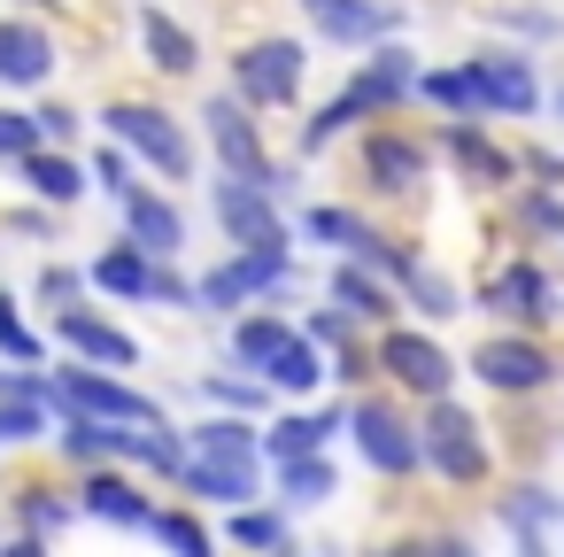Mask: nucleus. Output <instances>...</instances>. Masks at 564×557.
<instances>
[{"label":"nucleus","instance_id":"nucleus-6","mask_svg":"<svg viewBox=\"0 0 564 557\" xmlns=\"http://www.w3.org/2000/svg\"><path fill=\"white\" fill-rule=\"evenodd\" d=\"M225 71H232V94H240L256 117L302 109V94H310V47H302L294 32H248V40H232Z\"/></svg>","mask_w":564,"mask_h":557},{"label":"nucleus","instance_id":"nucleus-38","mask_svg":"<svg viewBox=\"0 0 564 557\" xmlns=\"http://www.w3.org/2000/svg\"><path fill=\"white\" fill-rule=\"evenodd\" d=\"M155 542H163V557H225V542L209 534V518H202V503H163L155 511V526H148Z\"/></svg>","mask_w":564,"mask_h":557},{"label":"nucleus","instance_id":"nucleus-22","mask_svg":"<svg viewBox=\"0 0 564 557\" xmlns=\"http://www.w3.org/2000/svg\"><path fill=\"white\" fill-rule=\"evenodd\" d=\"M132 24H140V55H148V71L163 78V86H186V78H202V40H194V24H178L163 0H132Z\"/></svg>","mask_w":564,"mask_h":557},{"label":"nucleus","instance_id":"nucleus-39","mask_svg":"<svg viewBox=\"0 0 564 557\" xmlns=\"http://www.w3.org/2000/svg\"><path fill=\"white\" fill-rule=\"evenodd\" d=\"M417 109H433L441 125H456V117H479V94H471V71H464V55H456V63H425V78H417Z\"/></svg>","mask_w":564,"mask_h":557},{"label":"nucleus","instance_id":"nucleus-13","mask_svg":"<svg viewBox=\"0 0 564 557\" xmlns=\"http://www.w3.org/2000/svg\"><path fill=\"white\" fill-rule=\"evenodd\" d=\"M417 78H425L417 47H410V40H387V47L356 55V71L340 78V94L356 101L364 125H387V117H410V109H417Z\"/></svg>","mask_w":564,"mask_h":557},{"label":"nucleus","instance_id":"nucleus-35","mask_svg":"<svg viewBox=\"0 0 564 557\" xmlns=\"http://www.w3.org/2000/svg\"><path fill=\"white\" fill-rule=\"evenodd\" d=\"M271 472H279L271 503H286V511H325L340 495V464L333 457H294V464H271Z\"/></svg>","mask_w":564,"mask_h":557},{"label":"nucleus","instance_id":"nucleus-29","mask_svg":"<svg viewBox=\"0 0 564 557\" xmlns=\"http://www.w3.org/2000/svg\"><path fill=\"white\" fill-rule=\"evenodd\" d=\"M263 387H271L279 403H317V395L333 387V356H325L310 333H294V341L263 364Z\"/></svg>","mask_w":564,"mask_h":557},{"label":"nucleus","instance_id":"nucleus-54","mask_svg":"<svg viewBox=\"0 0 564 557\" xmlns=\"http://www.w3.org/2000/svg\"><path fill=\"white\" fill-rule=\"evenodd\" d=\"M364 557H425V526L417 534H394V542H371Z\"/></svg>","mask_w":564,"mask_h":557},{"label":"nucleus","instance_id":"nucleus-4","mask_svg":"<svg viewBox=\"0 0 564 557\" xmlns=\"http://www.w3.org/2000/svg\"><path fill=\"white\" fill-rule=\"evenodd\" d=\"M348 449L364 472L379 480H417L425 472V441H417V403H402L387 379L348 395Z\"/></svg>","mask_w":564,"mask_h":557},{"label":"nucleus","instance_id":"nucleus-55","mask_svg":"<svg viewBox=\"0 0 564 557\" xmlns=\"http://www.w3.org/2000/svg\"><path fill=\"white\" fill-rule=\"evenodd\" d=\"M0 557H55V542H32V534H9V549Z\"/></svg>","mask_w":564,"mask_h":557},{"label":"nucleus","instance_id":"nucleus-10","mask_svg":"<svg viewBox=\"0 0 564 557\" xmlns=\"http://www.w3.org/2000/svg\"><path fill=\"white\" fill-rule=\"evenodd\" d=\"M194 132H202V148L217 156V171H232V179H256V186H271V194H286V186H294V171H286L279 156H271V140H263L256 109H248V101H240L232 86L202 101Z\"/></svg>","mask_w":564,"mask_h":557},{"label":"nucleus","instance_id":"nucleus-20","mask_svg":"<svg viewBox=\"0 0 564 557\" xmlns=\"http://www.w3.org/2000/svg\"><path fill=\"white\" fill-rule=\"evenodd\" d=\"M63 71V40L40 17H0V94H47Z\"/></svg>","mask_w":564,"mask_h":557},{"label":"nucleus","instance_id":"nucleus-12","mask_svg":"<svg viewBox=\"0 0 564 557\" xmlns=\"http://www.w3.org/2000/svg\"><path fill=\"white\" fill-rule=\"evenodd\" d=\"M55 418H109V426H163L171 410L132 387V372H101V364H78L63 356L55 364Z\"/></svg>","mask_w":564,"mask_h":557},{"label":"nucleus","instance_id":"nucleus-15","mask_svg":"<svg viewBox=\"0 0 564 557\" xmlns=\"http://www.w3.org/2000/svg\"><path fill=\"white\" fill-rule=\"evenodd\" d=\"M209 210H217V233H225V248H294V225H286L279 194H271V186H256V179H232V171H217V186H209Z\"/></svg>","mask_w":564,"mask_h":557},{"label":"nucleus","instance_id":"nucleus-40","mask_svg":"<svg viewBox=\"0 0 564 557\" xmlns=\"http://www.w3.org/2000/svg\"><path fill=\"white\" fill-rule=\"evenodd\" d=\"M186 457H194V441H186V426H132V472H148V480H178L186 472Z\"/></svg>","mask_w":564,"mask_h":557},{"label":"nucleus","instance_id":"nucleus-49","mask_svg":"<svg viewBox=\"0 0 564 557\" xmlns=\"http://www.w3.org/2000/svg\"><path fill=\"white\" fill-rule=\"evenodd\" d=\"M47 148V132H40V117L32 109H17V101H0V163H24V156H40Z\"/></svg>","mask_w":564,"mask_h":557},{"label":"nucleus","instance_id":"nucleus-1","mask_svg":"<svg viewBox=\"0 0 564 557\" xmlns=\"http://www.w3.org/2000/svg\"><path fill=\"white\" fill-rule=\"evenodd\" d=\"M94 125H101V140L132 148L140 171H155L163 186H194V179H202V132L178 125L155 94H109Z\"/></svg>","mask_w":564,"mask_h":557},{"label":"nucleus","instance_id":"nucleus-48","mask_svg":"<svg viewBox=\"0 0 564 557\" xmlns=\"http://www.w3.org/2000/svg\"><path fill=\"white\" fill-rule=\"evenodd\" d=\"M302 333L325 349V356H340V349H356V341H371V325H356L340 302H317V310H302Z\"/></svg>","mask_w":564,"mask_h":557},{"label":"nucleus","instance_id":"nucleus-41","mask_svg":"<svg viewBox=\"0 0 564 557\" xmlns=\"http://www.w3.org/2000/svg\"><path fill=\"white\" fill-rule=\"evenodd\" d=\"M356 132H364L356 101H348V94H333L325 109H310V117H302V132H294V163H310V156H325V148L356 140Z\"/></svg>","mask_w":564,"mask_h":557},{"label":"nucleus","instance_id":"nucleus-47","mask_svg":"<svg viewBox=\"0 0 564 557\" xmlns=\"http://www.w3.org/2000/svg\"><path fill=\"white\" fill-rule=\"evenodd\" d=\"M86 171H94V194H109V202H124V194L140 186V156L117 148V140H101V148L86 156Z\"/></svg>","mask_w":564,"mask_h":557},{"label":"nucleus","instance_id":"nucleus-23","mask_svg":"<svg viewBox=\"0 0 564 557\" xmlns=\"http://www.w3.org/2000/svg\"><path fill=\"white\" fill-rule=\"evenodd\" d=\"M171 495L202 503V511H240V503H263V464H217V457H186V472L171 480Z\"/></svg>","mask_w":564,"mask_h":557},{"label":"nucleus","instance_id":"nucleus-56","mask_svg":"<svg viewBox=\"0 0 564 557\" xmlns=\"http://www.w3.org/2000/svg\"><path fill=\"white\" fill-rule=\"evenodd\" d=\"M510 557H556V542H549V534H518Z\"/></svg>","mask_w":564,"mask_h":557},{"label":"nucleus","instance_id":"nucleus-44","mask_svg":"<svg viewBox=\"0 0 564 557\" xmlns=\"http://www.w3.org/2000/svg\"><path fill=\"white\" fill-rule=\"evenodd\" d=\"M94 294V279H86V264H63V256H47L40 271H32V302L55 318V310H78Z\"/></svg>","mask_w":564,"mask_h":557},{"label":"nucleus","instance_id":"nucleus-8","mask_svg":"<svg viewBox=\"0 0 564 557\" xmlns=\"http://www.w3.org/2000/svg\"><path fill=\"white\" fill-rule=\"evenodd\" d=\"M433 163H441V148H433L425 132H410L402 117L356 132V186H364L371 202H417V194L433 186Z\"/></svg>","mask_w":564,"mask_h":557},{"label":"nucleus","instance_id":"nucleus-43","mask_svg":"<svg viewBox=\"0 0 564 557\" xmlns=\"http://www.w3.org/2000/svg\"><path fill=\"white\" fill-rule=\"evenodd\" d=\"M364 225H371V210H356V202H310V210H302V233H310L317 248H333V256H348V248L364 240Z\"/></svg>","mask_w":564,"mask_h":557},{"label":"nucleus","instance_id":"nucleus-58","mask_svg":"<svg viewBox=\"0 0 564 557\" xmlns=\"http://www.w3.org/2000/svg\"><path fill=\"white\" fill-rule=\"evenodd\" d=\"M279 557H310V549H294V542H286V549H279Z\"/></svg>","mask_w":564,"mask_h":557},{"label":"nucleus","instance_id":"nucleus-21","mask_svg":"<svg viewBox=\"0 0 564 557\" xmlns=\"http://www.w3.org/2000/svg\"><path fill=\"white\" fill-rule=\"evenodd\" d=\"M117 233L132 240V248H148L155 264H178L186 256V210L171 202V186H132L124 202H117Z\"/></svg>","mask_w":564,"mask_h":557},{"label":"nucleus","instance_id":"nucleus-9","mask_svg":"<svg viewBox=\"0 0 564 557\" xmlns=\"http://www.w3.org/2000/svg\"><path fill=\"white\" fill-rule=\"evenodd\" d=\"M371 356H379V379L402 395V403H441V395H456V379H464V356L433 333V325H379L371 333Z\"/></svg>","mask_w":564,"mask_h":557},{"label":"nucleus","instance_id":"nucleus-18","mask_svg":"<svg viewBox=\"0 0 564 557\" xmlns=\"http://www.w3.org/2000/svg\"><path fill=\"white\" fill-rule=\"evenodd\" d=\"M70 488H78V511H86V518H101V526H117V534H148V526H155V511H163V495H155V488H148V472H132V464L78 472Z\"/></svg>","mask_w":564,"mask_h":557},{"label":"nucleus","instance_id":"nucleus-42","mask_svg":"<svg viewBox=\"0 0 564 557\" xmlns=\"http://www.w3.org/2000/svg\"><path fill=\"white\" fill-rule=\"evenodd\" d=\"M202 403L209 410H240V418H271L279 410V395L256 372H202Z\"/></svg>","mask_w":564,"mask_h":557},{"label":"nucleus","instance_id":"nucleus-25","mask_svg":"<svg viewBox=\"0 0 564 557\" xmlns=\"http://www.w3.org/2000/svg\"><path fill=\"white\" fill-rule=\"evenodd\" d=\"M495 526H502L510 542H518V534H549V542H556V526H564V495H556L549 480L518 472V480L495 488Z\"/></svg>","mask_w":564,"mask_h":557},{"label":"nucleus","instance_id":"nucleus-28","mask_svg":"<svg viewBox=\"0 0 564 557\" xmlns=\"http://www.w3.org/2000/svg\"><path fill=\"white\" fill-rule=\"evenodd\" d=\"M155 271H163V264H155L148 248H132L124 233H117V240H109V248L86 264L94 294H109V302H155Z\"/></svg>","mask_w":564,"mask_h":557},{"label":"nucleus","instance_id":"nucleus-7","mask_svg":"<svg viewBox=\"0 0 564 557\" xmlns=\"http://www.w3.org/2000/svg\"><path fill=\"white\" fill-rule=\"evenodd\" d=\"M471 71V94H479V117L487 125H533L549 109V86H541V55L518 47V40H479L464 55Z\"/></svg>","mask_w":564,"mask_h":557},{"label":"nucleus","instance_id":"nucleus-2","mask_svg":"<svg viewBox=\"0 0 564 557\" xmlns=\"http://www.w3.org/2000/svg\"><path fill=\"white\" fill-rule=\"evenodd\" d=\"M417 441H425V472L456 495L471 488H495L502 480V449H495V426L464 403V395H441V403H417Z\"/></svg>","mask_w":564,"mask_h":557},{"label":"nucleus","instance_id":"nucleus-30","mask_svg":"<svg viewBox=\"0 0 564 557\" xmlns=\"http://www.w3.org/2000/svg\"><path fill=\"white\" fill-rule=\"evenodd\" d=\"M55 457H63L70 472L132 464V426H109V418H63V426H55Z\"/></svg>","mask_w":564,"mask_h":557},{"label":"nucleus","instance_id":"nucleus-26","mask_svg":"<svg viewBox=\"0 0 564 557\" xmlns=\"http://www.w3.org/2000/svg\"><path fill=\"white\" fill-rule=\"evenodd\" d=\"M17 179H24V194L47 202V210H78V202L94 194V171H86V156H70V148H40V156H24Z\"/></svg>","mask_w":564,"mask_h":557},{"label":"nucleus","instance_id":"nucleus-33","mask_svg":"<svg viewBox=\"0 0 564 557\" xmlns=\"http://www.w3.org/2000/svg\"><path fill=\"white\" fill-rule=\"evenodd\" d=\"M502 217H510V233H518V248H564V186H518V194H502Z\"/></svg>","mask_w":564,"mask_h":557},{"label":"nucleus","instance_id":"nucleus-37","mask_svg":"<svg viewBox=\"0 0 564 557\" xmlns=\"http://www.w3.org/2000/svg\"><path fill=\"white\" fill-rule=\"evenodd\" d=\"M402 310H417L425 325H448V318H464V310H471V294H464L433 256H417V271L402 279Z\"/></svg>","mask_w":564,"mask_h":557},{"label":"nucleus","instance_id":"nucleus-32","mask_svg":"<svg viewBox=\"0 0 564 557\" xmlns=\"http://www.w3.org/2000/svg\"><path fill=\"white\" fill-rule=\"evenodd\" d=\"M479 24L487 40H518L533 55L564 40V9H549V0H479Z\"/></svg>","mask_w":564,"mask_h":557},{"label":"nucleus","instance_id":"nucleus-51","mask_svg":"<svg viewBox=\"0 0 564 557\" xmlns=\"http://www.w3.org/2000/svg\"><path fill=\"white\" fill-rule=\"evenodd\" d=\"M32 117H40L47 148H78V132H86V117H78L70 101H47V94H40V109H32Z\"/></svg>","mask_w":564,"mask_h":557},{"label":"nucleus","instance_id":"nucleus-3","mask_svg":"<svg viewBox=\"0 0 564 557\" xmlns=\"http://www.w3.org/2000/svg\"><path fill=\"white\" fill-rule=\"evenodd\" d=\"M471 310L495 318V325H518V333H549V325H564V287H556V271L541 264V248H518V240H510V248L479 271Z\"/></svg>","mask_w":564,"mask_h":557},{"label":"nucleus","instance_id":"nucleus-16","mask_svg":"<svg viewBox=\"0 0 564 557\" xmlns=\"http://www.w3.org/2000/svg\"><path fill=\"white\" fill-rule=\"evenodd\" d=\"M302 24L325 40V47H348V55H371L387 40L410 32V9L402 0H294Z\"/></svg>","mask_w":564,"mask_h":557},{"label":"nucleus","instance_id":"nucleus-59","mask_svg":"<svg viewBox=\"0 0 564 557\" xmlns=\"http://www.w3.org/2000/svg\"><path fill=\"white\" fill-rule=\"evenodd\" d=\"M0 549H9V534H0Z\"/></svg>","mask_w":564,"mask_h":557},{"label":"nucleus","instance_id":"nucleus-11","mask_svg":"<svg viewBox=\"0 0 564 557\" xmlns=\"http://www.w3.org/2000/svg\"><path fill=\"white\" fill-rule=\"evenodd\" d=\"M286 287H302L294 248H225V256L194 279L202 318H240V310H256V302H279Z\"/></svg>","mask_w":564,"mask_h":557},{"label":"nucleus","instance_id":"nucleus-45","mask_svg":"<svg viewBox=\"0 0 564 557\" xmlns=\"http://www.w3.org/2000/svg\"><path fill=\"white\" fill-rule=\"evenodd\" d=\"M55 403H0V449H40L55 441Z\"/></svg>","mask_w":564,"mask_h":557},{"label":"nucleus","instance_id":"nucleus-17","mask_svg":"<svg viewBox=\"0 0 564 557\" xmlns=\"http://www.w3.org/2000/svg\"><path fill=\"white\" fill-rule=\"evenodd\" d=\"M333 441H348V395L340 403H279L263 418V464L333 457Z\"/></svg>","mask_w":564,"mask_h":557},{"label":"nucleus","instance_id":"nucleus-24","mask_svg":"<svg viewBox=\"0 0 564 557\" xmlns=\"http://www.w3.org/2000/svg\"><path fill=\"white\" fill-rule=\"evenodd\" d=\"M325 302H340L356 325H394L402 318V287L394 279H379V271H364L356 256H333V271H325Z\"/></svg>","mask_w":564,"mask_h":557},{"label":"nucleus","instance_id":"nucleus-5","mask_svg":"<svg viewBox=\"0 0 564 557\" xmlns=\"http://www.w3.org/2000/svg\"><path fill=\"white\" fill-rule=\"evenodd\" d=\"M464 379H479L495 403H541L556 379H564V356L549 333H518V325H495L471 341L464 356Z\"/></svg>","mask_w":564,"mask_h":557},{"label":"nucleus","instance_id":"nucleus-46","mask_svg":"<svg viewBox=\"0 0 564 557\" xmlns=\"http://www.w3.org/2000/svg\"><path fill=\"white\" fill-rule=\"evenodd\" d=\"M40 356H47V333H32L24 302L0 287V364H40Z\"/></svg>","mask_w":564,"mask_h":557},{"label":"nucleus","instance_id":"nucleus-57","mask_svg":"<svg viewBox=\"0 0 564 557\" xmlns=\"http://www.w3.org/2000/svg\"><path fill=\"white\" fill-rule=\"evenodd\" d=\"M549 117H556V125H564V78H556V86H549Z\"/></svg>","mask_w":564,"mask_h":557},{"label":"nucleus","instance_id":"nucleus-50","mask_svg":"<svg viewBox=\"0 0 564 557\" xmlns=\"http://www.w3.org/2000/svg\"><path fill=\"white\" fill-rule=\"evenodd\" d=\"M0 403H55V372H32V364H0Z\"/></svg>","mask_w":564,"mask_h":557},{"label":"nucleus","instance_id":"nucleus-19","mask_svg":"<svg viewBox=\"0 0 564 557\" xmlns=\"http://www.w3.org/2000/svg\"><path fill=\"white\" fill-rule=\"evenodd\" d=\"M47 333H55V349L63 356H78V364H101V372H140L148 364V349L117 325V318H101L94 302H78V310H55L47 318Z\"/></svg>","mask_w":564,"mask_h":557},{"label":"nucleus","instance_id":"nucleus-14","mask_svg":"<svg viewBox=\"0 0 564 557\" xmlns=\"http://www.w3.org/2000/svg\"><path fill=\"white\" fill-rule=\"evenodd\" d=\"M433 148H441V163L471 186V194H518L525 186V163H518V148L510 140H495L487 132V117H456V125H433Z\"/></svg>","mask_w":564,"mask_h":557},{"label":"nucleus","instance_id":"nucleus-34","mask_svg":"<svg viewBox=\"0 0 564 557\" xmlns=\"http://www.w3.org/2000/svg\"><path fill=\"white\" fill-rule=\"evenodd\" d=\"M194 457H217V464H263V418H240V410H209L202 426H186Z\"/></svg>","mask_w":564,"mask_h":557},{"label":"nucleus","instance_id":"nucleus-53","mask_svg":"<svg viewBox=\"0 0 564 557\" xmlns=\"http://www.w3.org/2000/svg\"><path fill=\"white\" fill-rule=\"evenodd\" d=\"M425 557H479V542L464 526H425Z\"/></svg>","mask_w":564,"mask_h":557},{"label":"nucleus","instance_id":"nucleus-31","mask_svg":"<svg viewBox=\"0 0 564 557\" xmlns=\"http://www.w3.org/2000/svg\"><path fill=\"white\" fill-rule=\"evenodd\" d=\"M17 534H32V542H55V534H70L86 511H78V488H63V480H17Z\"/></svg>","mask_w":564,"mask_h":557},{"label":"nucleus","instance_id":"nucleus-27","mask_svg":"<svg viewBox=\"0 0 564 557\" xmlns=\"http://www.w3.org/2000/svg\"><path fill=\"white\" fill-rule=\"evenodd\" d=\"M294 333H302V318H294V310H271V302H256V310H240V318H232V333H225V356H232L240 372H256V379H263V364H271V356H279Z\"/></svg>","mask_w":564,"mask_h":557},{"label":"nucleus","instance_id":"nucleus-36","mask_svg":"<svg viewBox=\"0 0 564 557\" xmlns=\"http://www.w3.org/2000/svg\"><path fill=\"white\" fill-rule=\"evenodd\" d=\"M286 518H294V511L271 503V495H263V503H240V511H225V542H232L240 557H279V549L294 542Z\"/></svg>","mask_w":564,"mask_h":557},{"label":"nucleus","instance_id":"nucleus-52","mask_svg":"<svg viewBox=\"0 0 564 557\" xmlns=\"http://www.w3.org/2000/svg\"><path fill=\"white\" fill-rule=\"evenodd\" d=\"M518 163H525V179H533V186H564V156H556V148L525 140V148H518Z\"/></svg>","mask_w":564,"mask_h":557}]
</instances>
